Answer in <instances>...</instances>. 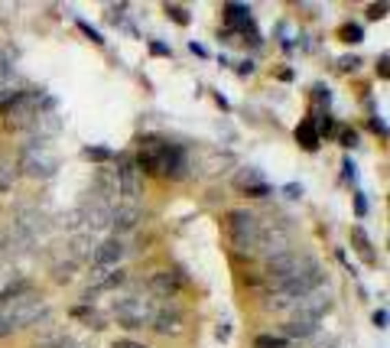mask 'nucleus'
Returning <instances> with one entry per match:
<instances>
[{
  "instance_id": "15",
  "label": "nucleus",
  "mask_w": 390,
  "mask_h": 348,
  "mask_svg": "<svg viewBox=\"0 0 390 348\" xmlns=\"http://www.w3.org/2000/svg\"><path fill=\"white\" fill-rule=\"evenodd\" d=\"M319 332V323H306V319H290V325H286V336L292 338H309Z\"/></svg>"
},
{
  "instance_id": "17",
  "label": "nucleus",
  "mask_w": 390,
  "mask_h": 348,
  "mask_svg": "<svg viewBox=\"0 0 390 348\" xmlns=\"http://www.w3.org/2000/svg\"><path fill=\"white\" fill-rule=\"evenodd\" d=\"M352 237H354V244H358V251H361V257H365V261H374V251H371V241H367L365 231H361V228H354Z\"/></svg>"
},
{
  "instance_id": "10",
  "label": "nucleus",
  "mask_w": 390,
  "mask_h": 348,
  "mask_svg": "<svg viewBox=\"0 0 390 348\" xmlns=\"http://www.w3.org/2000/svg\"><path fill=\"white\" fill-rule=\"evenodd\" d=\"M185 286V277L179 270H157V274L150 277V290L159 293L163 299H176V293Z\"/></svg>"
},
{
  "instance_id": "3",
  "label": "nucleus",
  "mask_w": 390,
  "mask_h": 348,
  "mask_svg": "<svg viewBox=\"0 0 390 348\" xmlns=\"http://www.w3.org/2000/svg\"><path fill=\"white\" fill-rule=\"evenodd\" d=\"M20 170H23L26 176L49 179V176L59 170V160H56V153L49 150L46 140H30V143L20 150Z\"/></svg>"
},
{
  "instance_id": "35",
  "label": "nucleus",
  "mask_w": 390,
  "mask_h": 348,
  "mask_svg": "<svg viewBox=\"0 0 390 348\" xmlns=\"http://www.w3.org/2000/svg\"><path fill=\"white\" fill-rule=\"evenodd\" d=\"M332 348H341V345H332Z\"/></svg>"
},
{
  "instance_id": "33",
  "label": "nucleus",
  "mask_w": 390,
  "mask_h": 348,
  "mask_svg": "<svg viewBox=\"0 0 390 348\" xmlns=\"http://www.w3.org/2000/svg\"><path fill=\"white\" fill-rule=\"evenodd\" d=\"M286 192H290L292 199H299V196H303V189H299V186H286Z\"/></svg>"
},
{
  "instance_id": "4",
  "label": "nucleus",
  "mask_w": 390,
  "mask_h": 348,
  "mask_svg": "<svg viewBox=\"0 0 390 348\" xmlns=\"http://www.w3.org/2000/svg\"><path fill=\"white\" fill-rule=\"evenodd\" d=\"M153 303L144 297H124L114 303V316L124 329H144V325L153 323Z\"/></svg>"
},
{
  "instance_id": "19",
  "label": "nucleus",
  "mask_w": 390,
  "mask_h": 348,
  "mask_svg": "<svg viewBox=\"0 0 390 348\" xmlns=\"http://www.w3.org/2000/svg\"><path fill=\"white\" fill-rule=\"evenodd\" d=\"M341 39H345V43H361V39H365V30L358 23H345L341 26Z\"/></svg>"
},
{
  "instance_id": "30",
  "label": "nucleus",
  "mask_w": 390,
  "mask_h": 348,
  "mask_svg": "<svg viewBox=\"0 0 390 348\" xmlns=\"http://www.w3.org/2000/svg\"><path fill=\"white\" fill-rule=\"evenodd\" d=\"M56 348H88V345H82V342H75V338H62Z\"/></svg>"
},
{
  "instance_id": "23",
  "label": "nucleus",
  "mask_w": 390,
  "mask_h": 348,
  "mask_svg": "<svg viewBox=\"0 0 390 348\" xmlns=\"http://www.w3.org/2000/svg\"><path fill=\"white\" fill-rule=\"evenodd\" d=\"M384 13H387V3H371L367 7V20H380Z\"/></svg>"
},
{
  "instance_id": "7",
  "label": "nucleus",
  "mask_w": 390,
  "mask_h": 348,
  "mask_svg": "<svg viewBox=\"0 0 390 348\" xmlns=\"http://www.w3.org/2000/svg\"><path fill=\"white\" fill-rule=\"evenodd\" d=\"M292 248V228L286 222H273L267 228H260V244L257 251L264 254V257H277V254H286Z\"/></svg>"
},
{
  "instance_id": "14",
  "label": "nucleus",
  "mask_w": 390,
  "mask_h": 348,
  "mask_svg": "<svg viewBox=\"0 0 390 348\" xmlns=\"http://www.w3.org/2000/svg\"><path fill=\"white\" fill-rule=\"evenodd\" d=\"M137 218H140V215H137V209H117V211H111V224H114L117 231H130V228L137 224Z\"/></svg>"
},
{
  "instance_id": "24",
  "label": "nucleus",
  "mask_w": 390,
  "mask_h": 348,
  "mask_svg": "<svg viewBox=\"0 0 390 348\" xmlns=\"http://www.w3.org/2000/svg\"><path fill=\"white\" fill-rule=\"evenodd\" d=\"M247 196H254V199H264V196H270V186H267V183H260V186L247 189Z\"/></svg>"
},
{
  "instance_id": "34",
  "label": "nucleus",
  "mask_w": 390,
  "mask_h": 348,
  "mask_svg": "<svg viewBox=\"0 0 390 348\" xmlns=\"http://www.w3.org/2000/svg\"><path fill=\"white\" fill-rule=\"evenodd\" d=\"M114 348H144V345H137V342H117Z\"/></svg>"
},
{
  "instance_id": "21",
  "label": "nucleus",
  "mask_w": 390,
  "mask_h": 348,
  "mask_svg": "<svg viewBox=\"0 0 390 348\" xmlns=\"http://www.w3.org/2000/svg\"><path fill=\"white\" fill-rule=\"evenodd\" d=\"M85 156H88V160L104 163V160H111L114 153H111V150H104V147H85Z\"/></svg>"
},
{
  "instance_id": "28",
  "label": "nucleus",
  "mask_w": 390,
  "mask_h": 348,
  "mask_svg": "<svg viewBox=\"0 0 390 348\" xmlns=\"http://www.w3.org/2000/svg\"><path fill=\"white\" fill-rule=\"evenodd\" d=\"M78 26H82V33H88V36L95 39V43H104V39H101V33H98V30H91L88 23H78Z\"/></svg>"
},
{
  "instance_id": "27",
  "label": "nucleus",
  "mask_w": 390,
  "mask_h": 348,
  "mask_svg": "<svg viewBox=\"0 0 390 348\" xmlns=\"http://www.w3.org/2000/svg\"><path fill=\"white\" fill-rule=\"evenodd\" d=\"M371 130H378L380 137H387V124H384L380 117H371Z\"/></svg>"
},
{
  "instance_id": "31",
  "label": "nucleus",
  "mask_w": 390,
  "mask_h": 348,
  "mask_svg": "<svg viewBox=\"0 0 390 348\" xmlns=\"http://www.w3.org/2000/svg\"><path fill=\"white\" fill-rule=\"evenodd\" d=\"M374 325H378V329H384V325H387V312H384V310L374 312Z\"/></svg>"
},
{
  "instance_id": "1",
  "label": "nucleus",
  "mask_w": 390,
  "mask_h": 348,
  "mask_svg": "<svg viewBox=\"0 0 390 348\" xmlns=\"http://www.w3.org/2000/svg\"><path fill=\"white\" fill-rule=\"evenodd\" d=\"M134 166L146 176H163V179H183L189 173V156L179 143H170L163 137H146L140 143Z\"/></svg>"
},
{
  "instance_id": "16",
  "label": "nucleus",
  "mask_w": 390,
  "mask_h": 348,
  "mask_svg": "<svg viewBox=\"0 0 390 348\" xmlns=\"http://www.w3.org/2000/svg\"><path fill=\"white\" fill-rule=\"evenodd\" d=\"M260 183H264V179H260V170H254V166H251V170H244V173H238V179H234V186L244 189V192H247V189H254V186H260Z\"/></svg>"
},
{
  "instance_id": "18",
  "label": "nucleus",
  "mask_w": 390,
  "mask_h": 348,
  "mask_svg": "<svg viewBox=\"0 0 390 348\" xmlns=\"http://www.w3.org/2000/svg\"><path fill=\"white\" fill-rule=\"evenodd\" d=\"M166 13H170V20H176L179 26H189V20H192V16H189V10H185V7H179V3H166Z\"/></svg>"
},
{
  "instance_id": "13",
  "label": "nucleus",
  "mask_w": 390,
  "mask_h": 348,
  "mask_svg": "<svg viewBox=\"0 0 390 348\" xmlns=\"http://www.w3.org/2000/svg\"><path fill=\"white\" fill-rule=\"evenodd\" d=\"M296 140H299V147L303 150H319V143H322V137H319V130H316V124L312 121H303V124L296 127Z\"/></svg>"
},
{
  "instance_id": "8",
  "label": "nucleus",
  "mask_w": 390,
  "mask_h": 348,
  "mask_svg": "<svg viewBox=\"0 0 390 348\" xmlns=\"http://www.w3.org/2000/svg\"><path fill=\"white\" fill-rule=\"evenodd\" d=\"M153 332L157 336H183L185 332V312L176 303H166L163 310L153 312Z\"/></svg>"
},
{
  "instance_id": "12",
  "label": "nucleus",
  "mask_w": 390,
  "mask_h": 348,
  "mask_svg": "<svg viewBox=\"0 0 390 348\" xmlns=\"http://www.w3.org/2000/svg\"><path fill=\"white\" fill-rule=\"evenodd\" d=\"M225 20L231 26H238V30H254V23H251V7H241V3H228L225 7Z\"/></svg>"
},
{
  "instance_id": "29",
  "label": "nucleus",
  "mask_w": 390,
  "mask_h": 348,
  "mask_svg": "<svg viewBox=\"0 0 390 348\" xmlns=\"http://www.w3.org/2000/svg\"><path fill=\"white\" fill-rule=\"evenodd\" d=\"M150 52H157V56H170V46H163V43H150Z\"/></svg>"
},
{
  "instance_id": "26",
  "label": "nucleus",
  "mask_w": 390,
  "mask_h": 348,
  "mask_svg": "<svg viewBox=\"0 0 390 348\" xmlns=\"http://www.w3.org/2000/svg\"><path fill=\"white\" fill-rule=\"evenodd\" d=\"M316 98L322 101V104H329V101H332V91H329L325 85H316Z\"/></svg>"
},
{
  "instance_id": "6",
  "label": "nucleus",
  "mask_w": 390,
  "mask_h": 348,
  "mask_svg": "<svg viewBox=\"0 0 390 348\" xmlns=\"http://www.w3.org/2000/svg\"><path fill=\"white\" fill-rule=\"evenodd\" d=\"M312 261H316V257H309V254H296V251L277 254V257H270V261H267V280H270L273 286H280L283 280H290L292 274L306 270V267H309Z\"/></svg>"
},
{
  "instance_id": "25",
  "label": "nucleus",
  "mask_w": 390,
  "mask_h": 348,
  "mask_svg": "<svg viewBox=\"0 0 390 348\" xmlns=\"http://www.w3.org/2000/svg\"><path fill=\"white\" fill-rule=\"evenodd\" d=\"M341 143L345 147H358V134L354 130H341Z\"/></svg>"
},
{
  "instance_id": "2",
  "label": "nucleus",
  "mask_w": 390,
  "mask_h": 348,
  "mask_svg": "<svg viewBox=\"0 0 390 348\" xmlns=\"http://www.w3.org/2000/svg\"><path fill=\"white\" fill-rule=\"evenodd\" d=\"M260 218L247 209H234L228 211V235H231V244L238 254H257V244H260Z\"/></svg>"
},
{
  "instance_id": "32",
  "label": "nucleus",
  "mask_w": 390,
  "mask_h": 348,
  "mask_svg": "<svg viewBox=\"0 0 390 348\" xmlns=\"http://www.w3.org/2000/svg\"><path fill=\"white\" fill-rule=\"evenodd\" d=\"M238 72H241V75H251V72H254V62H241V69H238Z\"/></svg>"
},
{
  "instance_id": "9",
  "label": "nucleus",
  "mask_w": 390,
  "mask_h": 348,
  "mask_svg": "<svg viewBox=\"0 0 390 348\" xmlns=\"http://www.w3.org/2000/svg\"><path fill=\"white\" fill-rule=\"evenodd\" d=\"M117 192H121L124 199L134 202L137 196H140V170L134 166V160L130 156H117Z\"/></svg>"
},
{
  "instance_id": "5",
  "label": "nucleus",
  "mask_w": 390,
  "mask_h": 348,
  "mask_svg": "<svg viewBox=\"0 0 390 348\" xmlns=\"http://www.w3.org/2000/svg\"><path fill=\"white\" fill-rule=\"evenodd\" d=\"M332 310V290L329 286H316L312 293H306L292 303V319H306V323H319L325 312Z\"/></svg>"
},
{
  "instance_id": "11",
  "label": "nucleus",
  "mask_w": 390,
  "mask_h": 348,
  "mask_svg": "<svg viewBox=\"0 0 390 348\" xmlns=\"http://www.w3.org/2000/svg\"><path fill=\"white\" fill-rule=\"evenodd\" d=\"M124 241L121 237H108V241H101L95 248V254H91V264L95 267H117V261L124 257Z\"/></svg>"
},
{
  "instance_id": "20",
  "label": "nucleus",
  "mask_w": 390,
  "mask_h": 348,
  "mask_svg": "<svg viewBox=\"0 0 390 348\" xmlns=\"http://www.w3.org/2000/svg\"><path fill=\"white\" fill-rule=\"evenodd\" d=\"M254 348H286V338H280V336H257Z\"/></svg>"
},
{
  "instance_id": "22",
  "label": "nucleus",
  "mask_w": 390,
  "mask_h": 348,
  "mask_svg": "<svg viewBox=\"0 0 390 348\" xmlns=\"http://www.w3.org/2000/svg\"><path fill=\"white\" fill-rule=\"evenodd\" d=\"M361 65V59L358 56H345V59H339V69H345V72H354Z\"/></svg>"
}]
</instances>
